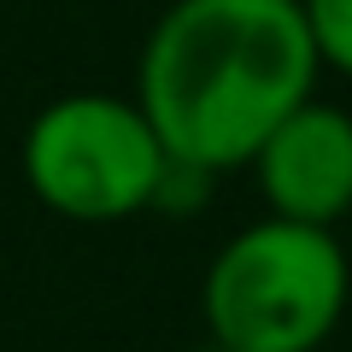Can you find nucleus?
Masks as SVG:
<instances>
[{
    "label": "nucleus",
    "instance_id": "39448f33",
    "mask_svg": "<svg viewBox=\"0 0 352 352\" xmlns=\"http://www.w3.org/2000/svg\"><path fill=\"white\" fill-rule=\"evenodd\" d=\"M300 6H305V30H311L323 71L352 82V0H300Z\"/></svg>",
    "mask_w": 352,
    "mask_h": 352
},
{
    "label": "nucleus",
    "instance_id": "f257e3e1",
    "mask_svg": "<svg viewBox=\"0 0 352 352\" xmlns=\"http://www.w3.org/2000/svg\"><path fill=\"white\" fill-rule=\"evenodd\" d=\"M323 59L300 0H170L135 59V106L176 164L241 170L317 94Z\"/></svg>",
    "mask_w": 352,
    "mask_h": 352
},
{
    "label": "nucleus",
    "instance_id": "20e7f679",
    "mask_svg": "<svg viewBox=\"0 0 352 352\" xmlns=\"http://www.w3.org/2000/svg\"><path fill=\"white\" fill-rule=\"evenodd\" d=\"M270 217L335 229L352 217V112L329 100H300L247 159Z\"/></svg>",
    "mask_w": 352,
    "mask_h": 352
},
{
    "label": "nucleus",
    "instance_id": "423d86ee",
    "mask_svg": "<svg viewBox=\"0 0 352 352\" xmlns=\"http://www.w3.org/2000/svg\"><path fill=\"white\" fill-rule=\"evenodd\" d=\"M194 352H229V346H217V340H206V346H194Z\"/></svg>",
    "mask_w": 352,
    "mask_h": 352
},
{
    "label": "nucleus",
    "instance_id": "7ed1b4c3",
    "mask_svg": "<svg viewBox=\"0 0 352 352\" xmlns=\"http://www.w3.org/2000/svg\"><path fill=\"white\" fill-rule=\"evenodd\" d=\"M24 182L53 217L71 223H124L159 206L170 176L159 129L135 106V94H59L24 129Z\"/></svg>",
    "mask_w": 352,
    "mask_h": 352
},
{
    "label": "nucleus",
    "instance_id": "0eeeda50",
    "mask_svg": "<svg viewBox=\"0 0 352 352\" xmlns=\"http://www.w3.org/2000/svg\"><path fill=\"white\" fill-rule=\"evenodd\" d=\"M346 223H352V217H346Z\"/></svg>",
    "mask_w": 352,
    "mask_h": 352
},
{
    "label": "nucleus",
    "instance_id": "f03ea898",
    "mask_svg": "<svg viewBox=\"0 0 352 352\" xmlns=\"http://www.w3.org/2000/svg\"><path fill=\"white\" fill-rule=\"evenodd\" d=\"M352 300V258L335 229L270 217L235 229L200 282L206 335L229 352H317Z\"/></svg>",
    "mask_w": 352,
    "mask_h": 352
}]
</instances>
